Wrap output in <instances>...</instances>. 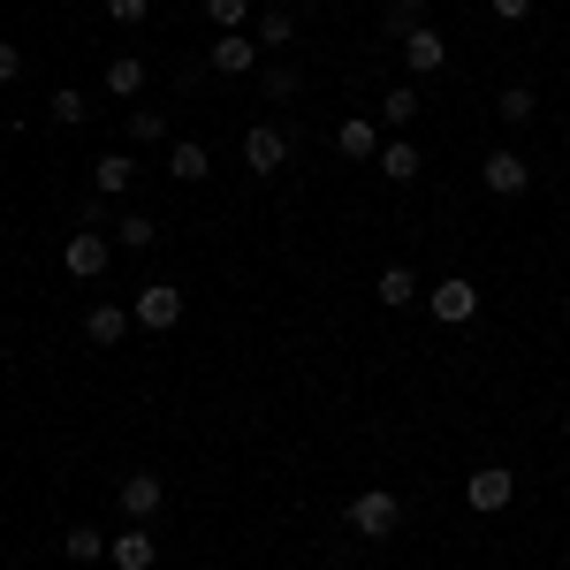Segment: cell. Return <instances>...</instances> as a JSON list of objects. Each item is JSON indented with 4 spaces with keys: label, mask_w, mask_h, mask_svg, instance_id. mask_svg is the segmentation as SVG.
I'll list each match as a JSON object with an SVG mask.
<instances>
[{
    "label": "cell",
    "mask_w": 570,
    "mask_h": 570,
    "mask_svg": "<svg viewBox=\"0 0 570 570\" xmlns=\"http://www.w3.org/2000/svg\"><path fill=\"white\" fill-rule=\"evenodd\" d=\"M373 289H381V305H389V312H403V305H419V297H426V289H419V274H411V266H389V274H381V282H373Z\"/></svg>",
    "instance_id": "obj_19"
},
{
    "label": "cell",
    "mask_w": 570,
    "mask_h": 570,
    "mask_svg": "<svg viewBox=\"0 0 570 570\" xmlns=\"http://www.w3.org/2000/svg\"><path fill=\"white\" fill-rule=\"evenodd\" d=\"M297 91H305V77L289 61H266V99H297Z\"/></svg>",
    "instance_id": "obj_27"
},
{
    "label": "cell",
    "mask_w": 570,
    "mask_h": 570,
    "mask_svg": "<svg viewBox=\"0 0 570 570\" xmlns=\"http://www.w3.org/2000/svg\"><path fill=\"white\" fill-rule=\"evenodd\" d=\"M160 244V220L153 214H122L115 220V252H153Z\"/></svg>",
    "instance_id": "obj_20"
},
{
    "label": "cell",
    "mask_w": 570,
    "mask_h": 570,
    "mask_svg": "<svg viewBox=\"0 0 570 570\" xmlns=\"http://www.w3.org/2000/svg\"><path fill=\"white\" fill-rule=\"evenodd\" d=\"M107 16H115V23H122V31H137V23H145V16H153V0H107Z\"/></svg>",
    "instance_id": "obj_28"
},
{
    "label": "cell",
    "mask_w": 570,
    "mask_h": 570,
    "mask_svg": "<svg viewBox=\"0 0 570 570\" xmlns=\"http://www.w3.org/2000/svg\"><path fill=\"white\" fill-rule=\"evenodd\" d=\"M480 183L494 190V198H525V190H532V160L502 145V153H487V160H480Z\"/></svg>",
    "instance_id": "obj_7"
},
{
    "label": "cell",
    "mask_w": 570,
    "mask_h": 570,
    "mask_svg": "<svg viewBox=\"0 0 570 570\" xmlns=\"http://www.w3.org/2000/svg\"><path fill=\"white\" fill-rule=\"evenodd\" d=\"M16 77H23V46L0 39V85H16Z\"/></svg>",
    "instance_id": "obj_30"
},
{
    "label": "cell",
    "mask_w": 570,
    "mask_h": 570,
    "mask_svg": "<svg viewBox=\"0 0 570 570\" xmlns=\"http://www.w3.org/2000/svg\"><path fill=\"white\" fill-rule=\"evenodd\" d=\"M122 137H130V153H153V145H168V115L160 107H130Z\"/></svg>",
    "instance_id": "obj_17"
},
{
    "label": "cell",
    "mask_w": 570,
    "mask_h": 570,
    "mask_svg": "<svg viewBox=\"0 0 570 570\" xmlns=\"http://www.w3.org/2000/svg\"><path fill=\"white\" fill-rule=\"evenodd\" d=\"M373 168H381L389 183H419V168H426V160H419V145H411V137H389Z\"/></svg>",
    "instance_id": "obj_16"
},
{
    "label": "cell",
    "mask_w": 570,
    "mask_h": 570,
    "mask_svg": "<svg viewBox=\"0 0 570 570\" xmlns=\"http://www.w3.org/2000/svg\"><path fill=\"white\" fill-rule=\"evenodd\" d=\"M206 61H214L220 77H252V69H259V39H252V31H220V39L206 46Z\"/></svg>",
    "instance_id": "obj_11"
},
{
    "label": "cell",
    "mask_w": 570,
    "mask_h": 570,
    "mask_svg": "<svg viewBox=\"0 0 570 570\" xmlns=\"http://www.w3.org/2000/svg\"><path fill=\"white\" fill-rule=\"evenodd\" d=\"M419 115H426V99H419V91H411V85H395L389 99H381V122H389V130H411Z\"/></svg>",
    "instance_id": "obj_21"
},
{
    "label": "cell",
    "mask_w": 570,
    "mask_h": 570,
    "mask_svg": "<svg viewBox=\"0 0 570 570\" xmlns=\"http://www.w3.org/2000/svg\"><path fill=\"white\" fill-rule=\"evenodd\" d=\"M61 266H69L77 282H99V274L115 266V236H99V228H77V236L61 244Z\"/></svg>",
    "instance_id": "obj_6"
},
{
    "label": "cell",
    "mask_w": 570,
    "mask_h": 570,
    "mask_svg": "<svg viewBox=\"0 0 570 570\" xmlns=\"http://www.w3.org/2000/svg\"><path fill=\"white\" fill-rule=\"evenodd\" d=\"M130 320L145 327V335L183 327V289H176V282H145V289H137V305H130Z\"/></svg>",
    "instance_id": "obj_5"
},
{
    "label": "cell",
    "mask_w": 570,
    "mask_h": 570,
    "mask_svg": "<svg viewBox=\"0 0 570 570\" xmlns=\"http://www.w3.org/2000/svg\"><path fill=\"white\" fill-rule=\"evenodd\" d=\"M426 312H434L441 327H472V320H480V282H464V274H441L434 289H426Z\"/></svg>",
    "instance_id": "obj_1"
},
{
    "label": "cell",
    "mask_w": 570,
    "mask_h": 570,
    "mask_svg": "<svg viewBox=\"0 0 570 570\" xmlns=\"http://www.w3.org/2000/svg\"><path fill=\"white\" fill-rule=\"evenodd\" d=\"M389 8H403V16H426V0H389Z\"/></svg>",
    "instance_id": "obj_31"
},
{
    "label": "cell",
    "mask_w": 570,
    "mask_h": 570,
    "mask_svg": "<svg viewBox=\"0 0 570 570\" xmlns=\"http://www.w3.org/2000/svg\"><path fill=\"white\" fill-rule=\"evenodd\" d=\"M107 563H115V570H153V563H160V540H153V525L107 532Z\"/></svg>",
    "instance_id": "obj_10"
},
{
    "label": "cell",
    "mask_w": 570,
    "mask_h": 570,
    "mask_svg": "<svg viewBox=\"0 0 570 570\" xmlns=\"http://www.w3.org/2000/svg\"><path fill=\"white\" fill-rule=\"evenodd\" d=\"M274 8H297V0H274Z\"/></svg>",
    "instance_id": "obj_32"
},
{
    "label": "cell",
    "mask_w": 570,
    "mask_h": 570,
    "mask_svg": "<svg viewBox=\"0 0 570 570\" xmlns=\"http://www.w3.org/2000/svg\"><path fill=\"white\" fill-rule=\"evenodd\" d=\"M395 525H403V502H395L389 487H365V494H351V532H357V540H389Z\"/></svg>",
    "instance_id": "obj_3"
},
{
    "label": "cell",
    "mask_w": 570,
    "mask_h": 570,
    "mask_svg": "<svg viewBox=\"0 0 570 570\" xmlns=\"http://www.w3.org/2000/svg\"><path fill=\"white\" fill-rule=\"evenodd\" d=\"M107 91L115 99H145V53H115L107 61Z\"/></svg>",
    "instance_id": "obj_18"
},
{
    "label": "cell",
    "mask_w": 570,
    "mask_h": 570,
    "mask_svg": "<svg viewBox=\"0 0 570 570\" xmlns=\"http://www.w3.org/2000/svg\"><path fill=\"white\" fill-rule=\"evenodd\" d=\"M395 53H403L419 77H441V69H449V39H441L434 23H411V31L395 39Z\"/></svg>",
    "instance_id": "obj_8"
},
{
    "label": "cell",
    "mask_w": 570,
    "mask_h": 570,
    "mask_svg": "<svg viewBox=\"0 0 570 570\" xmlns=\"http://www.w3.org/2000/svg\"><path fill=\"white\" fill-rule=\"evenodd\" d=\"M510 494H518V480H510L502 464H480V472L464 480V502H472L480 518H502V510H510Z\"/></svg>",
    "instance_id": "obj_9"
},
{
    "label": "cell",
    "mask_w": 570,
    "mask_h": 570,
    "mask_svg": "<svg viewBox=\"0 0 570 570\" xmlns=\"http://www.w3.org/2000/svg\"><path fill=\"white\" fill-rule=\"evenodd\" d=\"M494 115H502L510 130H525L532 115H540V91H532V85H510V91H502V99H494Z\"/></svg>",
    "instance_id": "obj_22"
},
{
    "label": "cell",
    "mask_w": 570,
    "mask_h": 570,
    "mask_svg": "<svg viewBox=\"0 0 570 570\" xmlns=\"http://www.w3.org/2000/svg\"><path fill=\"white\" fill-rule=\"evenodd\" d=\"M160 502H168V480H160V472H122L115 510H122L130 525H153V518H160Z\"/></svg>",
    "instance_id": "obj_4"
},
{
    "label": "cell",
    "mask_w": 570,
    "mask_h": 570,
    "mask_svg": "<svg viewBox=\"0 0 570 570\" xmlns=\"http://www.w3.org/2000/svg\"><path fill=\"white\" fill-rule=\"evenodd\" d=\"M252 39H259L266 53H274V46H297V16H289V8H266V16H259V31H252Z\"/></svg>",
    "instance_id": "obj_24"
},
{
    "label": "cell",
    "mask_w": 570,
    "mask_h": 570,
    "mask_svg": "<svg viewBox=\"0 0 570 570\" xmlns=\"http://www.w3.org/2000/svg\"><path fill=\"white\" fill-rule=\"evenodd\" d=\"M487 8H494V23H525L540 0H487Z\"/></svg>",
    "instance_id": "obj_29"
},
{
    "label": "cell",
    "mask_w": 570,
    "mask_h": 570,
    "mask_svg": "<svg viewBox=\"0 0 570 570\" xmlns=\"http://www.w3.org/2000/svg\"><path fill=\"white\" fill-rule=\"evenodd\" d=\"M335 153H343V160H381V122L351 115V122L335 130Z\"/></svg>",
    "instance_id": "obj_14"
},
{
    "label": "cell",
    "mask_w": 570,
    "mask_h": 570,
    "mask_svg": "<svg viewBox=\"0 0 570 570\" xmlns=\"http://www.w3.org/2000/svg\"><path fill=\"white\" fill-rule=\"evenodd\" d=\"M244 16H252V0H206V23L214 31H244Z\"/></svg>",
    "instance_id": "obj_26"
},
{
    "label": "cell",
    "mask_w": 570,
    "mask_h": 570,
    "mask_svg": "<svg viewBox=\"0 0 570 570\" xmlns=\"http://www.w3.org/2000/svg\"><path fill=\"white\" fill-rule=\"evenodd\" d=\"M91 183H99V198H122L137 183V153H99L91 160Z\"/></svg>",
    "instance_id": "obj_13"
},
{
    "label": "cell",
    "mask_w": 570,
    "mask_h": 570,
    "mask_svg": "<svg viewBox=\"0 0 570 570\" xmlns=\"http://www.w3.org/2000/svg\"><path fill=\"white\" fill-rule=\"evenodd\" d=\"M61 556H69V563H99V556H107V532L69 525V532H61Z\"/></svg>",
    "instance_id": "obj_23"
},
{
    "label": "cell",
    "mask_w": 570,
    "mask_h": 570,
    "mask_svg": "<svg viewBox=\"0 0 570 570\" xmlns=\"http://www.w3.org/2000/svg\"><path fill=\"white\" fill-rule=\"evenodd\" d=\"M130 327H137V320H130L122 305H91V312H85V343H91V351H115Z\"/></svg>",
    "instance_id": "obj_12"
},
{
    "label": "cell",
    "mask_w": 570,
    "mask_h": 570,
    "mask_svg": "<svg viewBox=\"0 0 570 570\" xmlns=\"http://www.w3.org/2000/svg\"><path fill=\"white\" fill-rule=\"evenodd\" d=\"M46 115H53L61 130H77V122H85L91 107H85V91H77V85H61V91H53V99H46Z\"/></svg>",
    "instance_id": "obj_25"
},
{
    "label": "cell",
    "mask_w": 570,
    "mask_h": 570,
    "mask_svg": "<svg viewBox=\"0 0 570 570\" xmlns=\"http://www.w3.org/2000/svg\"><path fill=\"white\" fill-rule=\"evenodd\" d=\"M168 176H176V183H206V176H214V153L190 145V137H176V145H168Z\"/></svg>",
    "instance_id": "obj_15"
},
{
    "label": "cell",
    "mask_w": 570,
    "mask_h": 570,
    "mask_svg": "<svg viewBox=\"0 0 570 570\" xmlns=\"http://www.w3.org/2000/svg\"><path fill=\"white\" fill-rule=\"evenodd\" d=\"M289 153H297V137L282 130V122H252V130H244V168H252V176H282Z\"/></svg>",
    "instance_id": "obj_2"
}]
</instances>
